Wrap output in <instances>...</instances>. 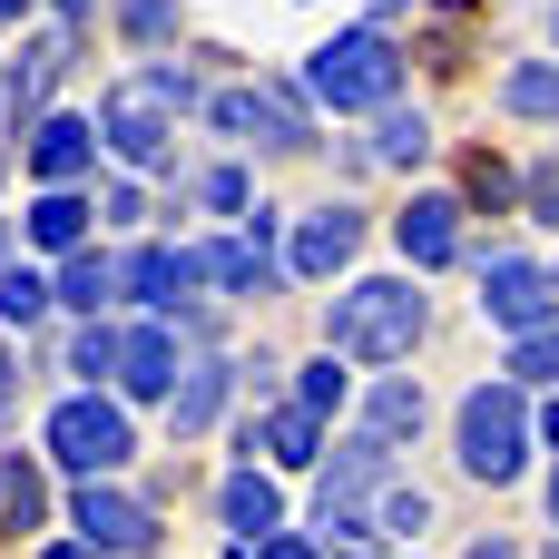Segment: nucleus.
Segmentation results:
<instances>
[{
  "mask_svg": "<svg viewBox=\"0 0 559 559\" xmlns=\"http://www.w3.org/2000/svg\"><path fill=\"white\" fill-rule=\"evenodd\" d=\"M423 344V285L413 275H364L324 305V354L334 364H403Z\"/></svg>",
  "mask_w": 559,
  "mask_h": 559,
  "instance_id": "obj_1",
  "label": "nucleus"
},
{
  "mask_svg": "<svg viewBox=\"0 0 559 559\" xmlns=\"http://www.w3.org/2000/svg\"><path fill=\"white\" fill-rule=\"evenodd\" d=\"M314 98L324 108H393V88H403V59H393V39L383 29H344V39H324L314 49Z\"/></svg>",
  "mask_w": 559,
  "mask_h": 559,
  "instance_id": "obj_2",
  "label": "nucleus"
},
{
  "mask_svg": "<svg viewBox=\"0 0 559 559\" xmlns=\"http://www.w3.org/2000/svg\"><path fill=\"white\" fill-rule=\"evenodd\" d=\"M521 462H531V403L511 383H481L462 403V472L472 481H521Z\"/></svg>",
  "mask_w": 559,
  "mask_h": 559,
  "instance_id": "obj_3",
  "label": "nucleus"
},
{
  "mask_svg": "<svg viewBox=\"0 0 559 559\" xmlns=\"http://www.w3.org/2000/svg\"><path fill=\"white\" fill-rule=\"evenodd\" d=\"M128 452H138V442H128V413H118V403L69 393V403L49 413V462H59V472H79V481H108Z\"/></svg>",
  "mask_w": 559,
  "mask_h": 559,
  "instance_id": "obj_4",
  "label": "nucleus"
},
{
  "mask_svg": "<svg viewBox=\"0 0 559 559\" xmlns=\"http://www.w3.org/2000/svg\"><path fill=\"white\" fill-rule=\"evenodd\" d=\"M98 138H108L128 167H167V147H177V108H167L147 79H118V88L98 98Z\"/></svg>",
  "mask_w": 559,
  "mask_h": 559,
  "instance_id": "obj_5",
  "label": "nucleus"
},
{
  "mask_svg": "<svg viewBox=\"0 0 559 559\" xmlns=\"http://www.w3.org/2000/svg\"><path fill=\"white\" fill-rule=\"evenodd\" d=\"M69 521H79V550H118V559H147V550H157V511L128 501V491H108V481H79Z\"/></svg>",
  "mask_w": 559,
  "mask_h": 559,
  "instance_id": "obj_6",
  "label": "nucleus"
},
{
  "mask_svg": "<svg viewBox=\"0 0 559 559\" xmlns=\"http://www.w3.org/2000/svg\"><path fill=\"white\" fill-rule=\"evenodd\" d=\"M550 305H559L550 265H531V255H491V265H481V314H491L501 334H540Z\"/></svg>",
  "mask_w": 559,
  "mask_h": 559,
  "instance_id": "obj_7",
  "label": "nucleus"
},
{
  "mask_svg": "<svg viewBox=\"0 0 559 559\" xmlns=\"http://www.w3.org/2000/svg\"><path fill=\"white\" fill-rule=\"evenodd\" d=\"M216 128H265L275 147H314V118L285 79H255V88H226L216 98Z\"/></svg>",
  "mask_w": 559,
  "mask_h": 559,
  "instance_id": "obj_8",
  "label": "nucleus"
},
{
  "mask_svg": "<svg viewBox=\"0 0 559 559\" xmlns=\"http://www.w3.org/2000/svg\"><path fill=\"white\" fill-rule=\"evenodd\" d=\"M118 393H138V403H167V393H177V334H167V324L118 334Z\"/></svg>",
  "mask_w": 559,
  "mask_h": 559,
  "instance_id": "obj_9",
  "label": "nucleus"
},
{
  "mask_svg": "<svg viewBox=\"0 0 559 559\" xmlns=\"http://www.w3.org/2000/svg\"><path fill=\"white\" fill-rule=\"evenodd\" d=\"M88 157H98V128H88V118H39V138H29L39 187H79V177H88Z\"/></svg>",
  "mask_w": 559,
  "mask_h": 559,
  "instance_id": "obj_10",
  "label": "nucleus"
},
{
  "mask_svg": "<svg viewBox=\"0 0 559 559\" xmlns=\"http://www.w3.org/2000/svg\"><path fill=\"white\" fill-rule=\"evenodd\" d=\"M393 236H403L413 265H452V255H462V206H452V197H413V206L393 216Z\"/></svg>",
  "mask_w": 559,
  "mask_h": 559,
  "instance_id": "obj_11",
  "label": "nucleus"
},
{
  "mask_svg": "<svg viewBox=\"0 0 559 559\" xmlns=\"http://www.w3.org/2000/svg\"><path fill=\"white\" fill-rule=\"evenodd\" d=\"M354 246H364V206H314L295 226V275H334Z\"/></svg>",
  "mask_w": 559,
  "mask_h": 559,
  "instance_id": "obj_12",
  "label": "nucleus"
},
{
  "mask_svg": "<svg viewBox=\"0 0 559 559\" xmlns=\"http://www.w3.org/2000/svg\"><path fill=\"white\" fill-rule=\"evenodd\" d=\"M118 285H128L138 305H157V314H177V305H187V285H197V265H187L177 246H138V255L118 265Z\"/></svg>",
  "mask_w": 559,
  "mask_h": 559,
  "instance_id": "obj_13",
  "label": "nucleus"
},
{
  "mask_svg": "<svg viewBox=\"0 0 559 559\" xmlns=\"http://www.w3.org/2000/svg\"><path fill=\"white\" fill-rule=\"evenodd\" d=\"M216 511H226V531L255 550V540H275V521H285V491H275L265 472H236V481L216 491Z\"/></svg>",
  "mask_w": 559,
  "mask_h": 559,
  "instance_id": "obj_14",
  "label": "nucleus"
},
{
  "mask_svg": "<svg viewBox=\"0 0 559 559\" xmlns=\"http://www.w3.org/2000/svg\"><path fill=\"white\" fill-rule=\"evenodd\" d=\"M226 383H236V364H187V383L167 393V432L187 442V432H206L216 423V403H226Z\"/></svg>",
  "mask_w": 559,
  "mask_h": 559,
  "instance_id": "obj_15",
  "label": "nucleus"
},
{
  "mask_svg": "<svg viewBox=\"0 0 559 559\" xmlns=\"http://www.w3.org/2000/svg\"><path fill=\"white\" fill-rule=\"evenodd\" d=\"M206 285H226V295H265V246H246V236H226V246H197L187 255Z\"/></svg>",
  "mask_w": 559,
  "mask_h": 559,
  "instance_id": "obj_16",
  "label": "nucleus"
},
{
  "mask_svg": "<svg viewBox=\"0 0 559 559\" xmlns=\"http://www.w3.org/2000/svg\"><path fill=\"white\" fill-rule=\"evenodd\" d=\"M59 59H69L59 39H29V49H20V69L0 79V108H10V118H20V108H39V98H49V79H59Z\"/></svg>",
  "mask_w": 559,
  "mask_h": 559,
  "instance_id": "obj_17",
  "label": "nucleus"
},
{
  "mask_svg": "<svg viewBox=\"0 0 559 559\" xmlns=\"http://www.w3.org/2000/svg\"><path fill=\"white\" fill-rule=\"evenodd\" d=\"M59 305H79V314H98L108 295H118V265L108 255H88V246H69V265H59V285H49Z\"/></svg>",
  "mask_w": 559,
  "mask_h": 559,
  "instance_id": "obj_18",
  "label": "nucleus"
},
{
  "mask_svg": "<svg viewBox=\"0 0 559 559\" xmlns=\"http://www.w3.org/2000/svg\"><path fill=\"white\" fill-rule=\"evenodd\" d=\"M501 108H511V118H559V59H521V69L501 79Z\"/></svg>",
  "mask_w": 559,
  "mask_h": 559,
  "instance_id": "obj_19",
  "label": "nucleus"
},
{
  "mask_svg": "<svg viewBox=\"0 0 559 559\" xmlns=\"http://www.w3.org/2000/svg\"><path fill=\"white\" fill-rule=\"evenodd\" d=\"M79 236H88V206H79L69 187H49V197L29 206V246H49V255H69Z\"/></svg>",
  "mask_w": 559,
  "mask_h": 559,
  "instance_id": "obj_20",
  "label": "nucleus"
},
{
  "mask_svg": "<svg viewBox=\"0 0 559 559\" xmlns=\"http://www.w3.org/2000/svg\"><path fill=\"white\" fill-rule=\"evenodd\" d=\"M39 511H49V481L29 462H0V531L20 540V531H39Z\"/></svg>",
  "mask_w": 559,
  "mask_h": 559,
  "instance_id": "obj_21",
  "label": "nucleus"
},
{
  "mask_svg": "<svg viewBox=\"0 0 559 559\" xmlns=\"http://www.w3.org/2000/svg\"><path fill=\"white\" fill-rule=\"evenodd\" d=\"M255 442H265V452H275V462H295V472H305V462H314V442H324V432H314V413H275V423H265V432H255V423H246V452H255Z\"/></svg>",
  "mask_w": 559,
  "mask_h": 559,
  "instance_id": "obj_22",
  "label": "nucleus"
},
{
  "mask_svg": "<svg viewBox=\"0 0 559 559\" xmlns=\"http://www.w3.org/2000/svg\"><path fill=\"white\" fill-rule=\"evenodd\" d=\"M423 531H432V501L403 491V481H383V501H373V540H423Z\"/></svg>",
  "mask_w": 559,
  "mask_h": 559,
  "instance_id": "obj_23",
  "label": "nucleus"
},
{
  "mask_svg": "<svg viewBox=\"0 0 559 559\" xmlns=\"http://www.w3.org/2000/svg\"><path fill=\"white\" fill-rule=\"evenodd\" d=\"M373 147H383L393 167H423V157H432V118H423V108H383V138H373Z\"/></svg>",
  "mask_w": 559,
  "mask_h": 559,
  "instance_id": "obj_24",
  "label": "nucleus"
},
{
  "mask_svg": "<svg viewBox=\"0 0 559 559\" xmlns=\"http://www.w3.org/2000/svg\"><path fill=\"white\" fill-rule=\"evenodd\" d=\"M423 432V383H373V442Z\"/></svg>",
  "mask_w": 559,
  "mask_h": 559,
  "instance_id": "obj_25",
  "label": "nucleus"
},
{
  "mask_svg": "<svg viewBox=\"0 0 559 559\" xmlns=\"http://www.w3.org/2000/svg\"><path fill=\"white\" fill-rule=\"evenodd\" d=\"M511 373H521V383H559V324L511 334Z\"/></svg>",
  "mask_w": 559,
  "mask_h": 559,
  "instance_id": "obj_26",
  "label": "nucleus"
},
{
  "mask_svg": "<svg viewBox=\"0 0 559 559\" xmlns=\"http://www.w3.org/2000/svg\"><path fill=\"white\" fill-rule=\"evenodd\" d=\"M0 314H10V324H39V314H49V275L10 265V275H0Z\"/></svg>",
  "mask_w": 559,
  "mask_h": 559,
  "instance_id": "obj_27",
  "label": "nucleus"
},
{
  "mask_svg": "<svg viewBox=\"0 0 559 559\" xmlns=\"http://www.w3.org/2000/svg\"><path fill=\"white\" fill-rule=\"evenodd\" d=\"M118 29L128 39H167L177 29V0H118Z\"/></svg>",
  "mask_w": 559,
  "mask_h": 559,
  "instance_id": "obj_28",
  "label": "nucleus"
},
{
  "mask_svg": "<svg viewBox=\"0 0 559 559\" xmlns=\"http://www.w3.org/2000/svg\"><path fill=\"white\" fill-rule=\"evenodd\" d=\"M334 403H344V373H334V354H324V364H305V403H295V413H334Z\"/></svg>",
  "mask_w": 559,
  "mask_h": 559,
  "instance_id": "obj_29",
  "label": "nucleus"
},
{
  "mask_svg": "<svg viewBox=\"0 0 559 559\" xmlns=\"http://www.w3.org/2000/svg\"><path fill=\"white\" fill-rule=\"evenodd\" d=\"M79 373H118V324H88L79 334Z\"/></svg>",
  "mask_w": 559,
  "mask_h": 559,
  "instance_id": "obj_30",
  "label": "nucleus"
},
{
  "mask_svg": "<svg viewBox=\"0 0 559 559\" xmlns=\"http://www.w3.org/2000/svg\"><path fill=\"white\" fill-rule=\"evenodd\" d=\"M206 206H226V216H246V177H236V167H216V177H206Z\"/></svg>",
  "mask_w": 559,
  "mask_h": 559,
  "instance_id": "obj_31",
  "label": "nucleus"
},
{
  "mask_svg": "<svg viewBox=\"0 0 559 559\" xmlns=\"http://www.w3.org/2000/svg\"><path fill=\"white\" fill-rule=\"evenodd\" d=\"M246 559H314V540H285V531H275V540H255Z\"/></svg>",
  "mask_w": 559,
  "mask_h": 559,
  "instance_id": "obj_32",
  "label": "nucleus"
},
{
  "mask_svg": "<svg viewBox=\"0 0 559 559\" xmlns=\"http://www.w3.org/2000/svg\"><path fill=\"white\" fill-rule=\"evenodd\" d=\"M472 559H521V550H511V540H481V550H472Z\"/></svg>",
  "mask_w": 559,
  "mask_h": 559,
  "instance_id": "obj_33",
  "label": "nucleus"
},
{
  "mask_svg": "<svg viewBox=\"0 0 559 559\" xmlns=\"http://www.w3.org/2000/svg\"><path fill=\"white\" fill-rule=\"evenodd\" d=\"M0 403H10V344H0Z\"/></svg>",
  "mask_w": 559,
  "mask_h": 559,
  "instance_id": "obj_34",
  "label": "nucleus"
},
{
  "mask_svg": "<svg viewBox=\"0 0 559 559\" xmlns=\"http://www.w3.org/2000/svg\"><path fill=\"white\" fill-rule=\"evenodd\" d=\"M540 432H550V442H559V403H550V413H540Z\"/></svg>",
  "mask_w": 559,
  "mask_h": 559,
  "instance_id": "obj_35",
  "label": "nucleus"
},
{
  "mask_svg": "<svg viewBox=\"0 0 559 559\" xmlns=\"http://www.w3.org/2000/svg\"><path fill=\"white\" fill-rule=\"evenodd\" d=\"M39 559H98V550H39Z\"/></svg>",
  "mask_w": 559,
  "mask_h": 559,
  "instance_id": "obj_36",
  "label": "nucleus"
},
{
  "mask_svg": "<svg viewBox=\"0 0 559 559\" xmlns=\"http://www.w3.org/2000/svg\"><path fill=\"white\" fill-rule=\"evenodd\" d=\"M550 521H559V472H550Z\"/></svg>",
  "mask_w": 559,
  "mask_h": 559,
  "instance_id": "obj_37",
  "label": "nucleus"
},
{
  "mask_svg": "<svg viewBox=\"0 0 559 559\" xmlns=\"http://www.w3.org/2000/svg\"><path fill=\"white\" fill-rule=\"evenodd\" d=\"M59 10H88V0H59Z\"/></svg>",
  "mask_w": 559,
  "mask_h": 559,
  "instance_id": "obj_38",
  "label": "nucleus"
},
{
  "mask_svg": "<svg viewBox=\"0 0 559 559\" xmlns=\"http://www.w3.org/2000/svg\"><path fill=\"white\" fill-rule=\"evenodd\" d=\"M10 10H20V0H0V20H10Z\"/></svg>",
  "mask_w": 559,
  "mask_h": 559,
  "instance_id": "obj_39",
  "label": "nucleus"
},
{
  "mask_svg": "<svg viewBox=\"0 0 559 559\" xmlns=\"http://www.w3.org/2000/svg\"><path fill=\"white\" fill-rule=\"evenodd\" d=\"M550 559H559V540H550Z\"/></svg>",
  "mask_w": 559,
  "mask_h": 559,
  "instance_id": "obj_40",
  "label": "nucleus"
},
{
  "mask_svg": "<svg viewBox=\"0 0 559 559\" xmlns=\"http://www.w3.org/2000/svg\"><path fill=\"white\" fill-rule=\"evenodd\" d=\"M550 29H559V20H550Z\"/></svg>",
  "mask_w": 559,
  "mask_h": 559,
  "instance_id": "obj_41",
  "label": "nucleus"
}]
</instances>
